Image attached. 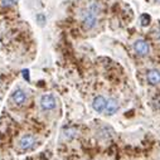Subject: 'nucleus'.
I'll return each instance as SVG.
<instances>
[{"label": "nucleus", "instance_id": "f257e3e1", "mask_svg": "<svg viewBox=\"0 0 160 160\" xmlns=\"http://www.w3.org/2000/svg\"><path fill=\"white\" fill-rule=\"evenodd\" d=\"M100 13V5L97 3H91L88 8L82 14V24L86 29H93L97 24V15Z\"/></svg>", "mask_w": 160, "mask_h": 160}, {"label": "nucleus", "instance_id": "f03ea898", "mask_svg": "<svg viewBox=\"0 0 160 160\" xmlns=\"http://www.w3.org/2000/svg\"><path fill=\"white\" fill-rule=\"evenodd\" d=\"M134 49H135V52H136L140 57H145V56H148L149 52H150L149 44H148L145 41H142V39H138V41L134 43Z\"/></svg>", "mask_w": 160, "mask_h": 160}, {"label": "nucleus", "instance_id": "7ed1b4c3", "mask_svg": "<svg viewBox=\"0 0 160 160\" xmlns=\"http://www.w3.org/2000/svg\"><path fill=\"white\" fill-rule=\"evenodd\" d=\"M56 105H57V102H56V98H54L53 95H44V96H42V98H41V107L43 110L51 111V110L56 108Z\"/></svg>", "mask_w": 160, "mask_h": 160}, {"label": "nucleus", "instance_id": "20e7f679", "mask_svg": "<svg viewBox=\"0 0 160 160\" xmlns=\"http://www.w3.org/2000/svg\"><path fill=\"white\" fill-rule=\"evenodd\" d=\"M34 146H35V139H34V136H32V135H24V136L19 140V148H20L22 150H24V151L30 150V149H33Z\"/></svg>", "mask_w": 160, "mask_h": 160}, {"label": "nucleus", "instance_id": "39448f33", "mask_svg": "<svg viewBox=\"0 0 160 160\" xmlns=\"http://www.w3.org/2000/svg\"><path fill=\"white\" fill-rule=\"evenodd\" d=\"M106 105H107V100H106L103 96H97V97H95V100H93V102H92L93 110L97 111V112H100V113H101V112H105Z\"/></svg>", "mask_w": 160, "mask_h": 160}, {"label": "nucleus", "instance_id": "423d86ee", "mask_svg": "<svg viewBox=\"0 0 160 160\" xmlns=\"http://www.w3.org/2000/svg\"><path fill=\"white\" fill-rule=\"evenodd\" d=\"M146 79L150 85L160 83V71L159 69H149L146 73Z\"/></svg>", "mask_w": 160, "mask_h": 160}, {"label": "nucleus", "instance_id": "0eeeda50", "mask_svg": "<svg viewBox=\"0 0 160 160\" xmlns=\"http://www.w3.org/2000/svg\"><path fill=\"white\" fill-rule=\"evenodd\" d=\"M12 101L15 103V105H23L25 101H27V93L23 91V90H15L12 95Z\"/></svg>", "mask_w": 160, "mask_h": 160}, {"label": "nucleus", "instance_id": "6e6552de", "mask_svg": "<svg viewBox=\"0 0 160 160\" xmlns=\"http://www.w3.org/2000/svg\"><path fill=\"white\" fill-rule=\"evenodd\" d=\"M118 110V102L115 100V98H110L107 100V105H106V110H105V113L111 116L113 113H116Z\"/></svg>", "mask_w": 160, "mask_h": 160}, {"label": "nucleus", "instance_id": "1a4fd4ad", "mask_svg": "<svg viewBox=\"0 0 160 160\" xmlns=\"http://www.w3.org/2000/svg\"><path fill=\"white\" fill-rule=\"evenodd\" d=\"M76 135H77V130L74 128H66V129H63V138L66 140H72V139L76 138Z\"/></svg>", "mask_w": 160, "mask_h": 160}, {"label": "nucleus", "instance_id": "9d476101", "mask_svg": "<svg viewBox=\"0 0 160 160\" xmlns=\"http://www.w3.org/2000/svg\"><path fill=\"white\" fill-rule=\"evenodd\" d=\"M100 134L103 136V138H111L112 135H113V130L111 129V128H108V126H105V128H102L101 129V131H100Z\"/></svg>", "mask_w": 160, "mask_h": 160}, {"label": "nucleus", "instance_id": "9b49d317", "mask_svg": "<svg viewBox=\"0 0 160 160\" xmlns=\"http://www.w3.org/2000/svg\"><path fill=\"white\" fill-rule=\"evenodd\" d=\"M13 5H15L14 0H0V7L2 8H10Z\"/></svg>", "mask_w": 160, "mask_h": 160}, {"label": "nucleus", "instance_id": "f8f14e48", "mask_svg": "<svg viewBox=\"0 0 160 160\" xmlns=\"http://www.w3.org/2000/svg\"><path fill=\"white\" fill-rule=\"evenodd\" d=\"M149 23H150V17H149L148 14H144V15L141 17V24H142L144 27H146V25H149Z\"/></svg>", "mask_w": 160, "mask_h": 160}, {"label": "nucleus", "instance_id": "ddd939ff", "mask_svg": "<svg viewBox=\"0 0 160 160\" xmlns=\"http://www.w3.org/2000/svg\"><path fill=\"white\" fill-rule=\"evenodd\" d=\"M22 73H23V77L27 79V81H29V79H30V78H29V71H28V69H23Z\"/></svg>", "mask_w": 160, "mask_h": 160}, {"label": "nucleus", "instance_id": "4468645a", "mask_svg": "<svg viewBox=\"0 0 160 160\" xmlns=\"http://www.w3.org/2000/svg\"><path fill=\"white\" fill-rule=\"evenodd\" d=\"M38 20H39V22H44V15H43V14H39V15H38Z\"/></svg>", "mask_w": 160, "mask_h": 160}, {"label": "nucleus", "instance_id": "2eb2a0df", "mask_svg": "<svg viewBox=\"0 0 160 160\" xmlns=\"http://www.w3.org/2000/svg\"><path fill=\"white\" fill-rule=\"evenodd\" d=\"M156 2H160V0H156Z\"/></svg>", "mask_w": 160, "mask_h": 160}]
</instances>
